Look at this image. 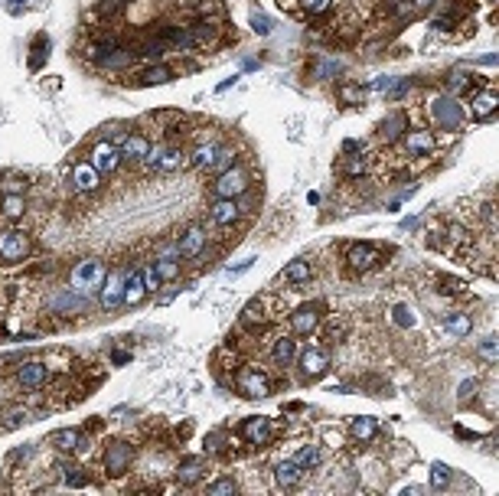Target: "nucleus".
Segmentation results:
<instances>
[{
    "label": "nucleus",
    "mask_w": 499,
    "mask_h": 496,
    "mask_svg": "<svg viewBox=\"0 0 499 496\" xmlns=\"http://www.w3.org/2000/svg\"><path fill=\"white\" fill-rule=\"evenodd\" d=\"M105 261L98 258H82L72 265V274H69V287H72L75 294H95L101 285H105Z\"/></svg>",
    "instance_id": "obj_1"
},
{
    "label": "nucleus",
    "mask_w": 499,
    "mask_h": 496,
    "mask_svg": "<svg viewBox=\"0 0 499 496\" xmlns=\"http://www.w3.org/2000/svg\"><path fill=\"white\" fill-rule=\"evenodd\" d=\"M235 389H238V395H245V398H264L271 392V379L262 369L245 366V369L235 372Z\"/></svg>",
    "instance_id": "obj_2"
},
{
    "label": "nucleus",
    "mask_w": 499,
    "mask_h": 496,
    "mask_svg": "<svg viewBox=\"0 0 499 496\" xmlns=\"http://www.w3.org/2000/svg\"><path fill=\"white\" fill-rule=\"evenodd\" d=\"M245 189H248V174L238 170V167L222 170V174L215 176V183H213V193L219 199H235V196H242Z\"/></svg>",
    "instance_id": "obj_3"
},
{
    "label": "nucleus",
    "mask_w": 499,
    "mask_h": 496,
    "mask_svg": "<svg viewBox=\"0 0 499 496\" xmlns=\"http://www.w3.org/2000/svg\"><path fill=\"white\" fill-rule=\"evenodd\" d=\"M346 265L352 271H372L382 265V251L375 245H365V242H356V245L346 248Z\"/></svg>",
    "instance_id": "obj_4"
},
{
    "label": "nucleus",
    "mask_w": 499,
    "mask_h": 496,
    "mask_svg": "<svg viewBox=\"0 0 499 496\" xmlns=\"http://www.w3.org/2000/svg\"><path fill=\"white\" fill-rule=\"evenodd\" d=\"M131 460H134L131 444H125V441H114V444L105 447V457H101V464H105V471L112 473V477H121V473L131 471Z\"/></svg>",
    "instance_id": "obj_5"
},
{
    "label": "nucleus",
    "mask_w": 499,
    "mask_h": 496,
    "mask_svg": "<svg viewBox=\"0 0 499 496\" xmlns=\"http://www.w3.org/2000/svg\"><path fill=\"white\" fill-rule=\"evenodd\" d=\"M125 278L127 271L125 268H114V271L105 274V287H98V300L101 307H118V304H125Z\"/></svg>",
    "instance_id": "obj_6"
},
{
    "label": "nucleus",
    "mask_w": 499,
    "mask_h": 496,
    "mask_svg": "<svg viewBox=\"0 0 499 496\" xmlns=\"http://www.w3.org/2000/svg\"><path fill=\"white\" fill-rule=\"evenodd\" d=\"M297 362H300V372L307 379H323L326 372H330V353L323 347H307L297 356Z\"/></svg>",
    "instance_id": "obj_7"
},
{
    "label": "nucleus",
    "mask_w": 499,
    "mask_h": 496,
    "mask_svg": "<svg viewBox=\"0 0 499 496\" xmlns=\"http://www.w3.org/2000/svg\"><path fill=\"white\" fill-rule=\"evenodd\" d=\"M30 255V238L20 229H3L0 232V258L3 261H20Z\"/></svg>",
    "instance_id": "obj_8"
},
{
    "label": "nucleus",
    "mask_w": 499,
    "mask_h": 496,
    "mask_svg": "<svg viewBox=\"0 0 499 496\" xmlns=\"http://www.w3.org/2000/svg\"><path fill=\"white\" fill-rule=\"evenodd\" d=\"M121 161H125V157H121V150L114 147L112 141H101V144H95V150H92V161H88V163H92L101 176H108V174H114V170L121 167Z\"/></svg>",
    "instance_id": "obj_9"
},
{
    "label": "nucleus",
    "mask_w": 499,
    "mask_h": 496,
    "mask_svg": "<svg viewBox=\"0 0 499 496\" xmlns=\"http://www.w3.org/2000/svg\"><path fill=\"white\" fill-rule=\"evenodd\" d=\"M206 229L202 225H187L180 236H176V255L180 258H196L202 248H206Z\"/></svg>",
    "instance_id": "obj_10"
},
{
    "label": "nucleus",
    "mask_w": 499,
    "mask_h": 496,
    "mask_svg": "<svg viewBox=\"0 0 499 496\" xmlns=\"http://www.w3.org/2000/svg\"><path fill=\"white\" fill-rule=\"evenodd\" d=\"M401 141H405V150H408L412 157H425V154H434V147H437L434 134H431L427 127H405Z\"/></svg>",
    "instance_id": "obj_11"
},
{
    "label": "nucleus",
    "mask_w": 499,
    "mask_h": 496,
    "mask_svg": "<svg viewBox=\"0 0 499 496\" xmlns=\"http://www.w3.org/2000/svg\"><path fill=\"white\" fill-rule=\"evenodd\" d=\"M242 437H245L248 444H255V447L271 444V437H275V424H271V418H248V422L242 424Z\"/></svg>",
    "instance_id": "obj_12"
},
{
    "label": "nucleus",
    "mask_w": 499,
    "mask_h": 496,
    "mask_svg": "<svg viewBox=\"0 0 499 496\" xmlns=\"http://www.w3.org/2000/svg\"><path fill=\"white\" fill-rule=\"evenodd\" d=\"M317 327H320V310L313 304H304V307H297L290 313V330L297 336H310Z\"/></svg>",
    "instance_id": "obj_13"
},
{
    "label": "nucleus",
    "mask_w": 499,
    "mask_h": 496,
    "mask_svg": "<svg viewBox=\"0 0 499 496\" xmlns=\"http://www.w3.org/2000/svg\"><path fill=\"white\" fill-rule=\"evenodd\" d=\"M46 375H50V369H46V362L39 360H26L20 369H17V382L23 385V389H43L46 385Z\"/></svg>",
    "instance_id": "obj_14"
},
{
    "label": "nucleus",
    "mask_w": 499,
    "mask_h": 496,
    "mask_svg": "<svg viewBox=\"0 0 499 496\" xmlns=\"http://www.w3.org/2000/svg\"><path fill=\"white\" fill-rule=\"evenodd\" d=\"M101 186V174L92 163H75L72 167V189L75 193H95Z\"/></svg>",
    "instance_id": "obj_15"
},
{
    "label": "nucleus",
    "mask_w": 499,
    "mask_h": 496,
    "mask_svg": "<svg viewBox=\"0 0 499 496\" xmlns=\"http://www.w3.org/2000/svg\"><path fill=\"white\" fill-rule=\"evenodd\" d=\"M304 467H300L297 460L290 457V460H281L275 467V480H277V486L281 490H294V486H300V480H304Z\"/></svg>",
    "instance_id": "obj_16"
},
{
    "label": "nucleus",
    "mask_w": 499,
    "mask_h": 496,
    "mask_svg": "<svg viewBox=\"0 0 499 496\" xmlns=\"http://www.w3.org/2000/svg\"><path fill=\"white\" fill-rule=\"evenodd\" d=\"M209 216H213V223H219V225H235L238 216H242V209H238L235 199H219L215 196L213 203H209Z\"/></svg>",
    "instance_id": "obj_17"
},
{
    "label": "nucleus",
    "mask_w": 499,
    "mask_h": 496,
    "mask_svg": "<svg viewBox=\"0 0 499 496\" xmlns=\"http://www.w3.org/2000/svg\"><path fill=\"white\" fill-rule=\"evenodd\" d=\"M431 114H434L437 124H444V131H454L457 124H460V112H457V105L450 99H434L431 101Z\"/></svg>",
    "instance_id": "obj_18"
},
{
    "label": "nucleus",
    "mask_w": 499,
    "mask_h": 496,
    "mask_svg": "<svg viewBox=\"0 0 499 496\" xmlns=\"http://www.w3.org/2000/svg\"><path fill=\"white\" fill-rule=\"evenodd\" d=\"M189 163V154H183L180 147H163L157 163H153V170L157 174H176V170H183Z\"/></svg>",
    "instance_id": "obj_19"
},
{
    "label": "nucleus",
    "mask_w": 499,
    "mask_h": 496,
    "mask_svg": "<svg viewBox=\"0 0 499 496\" xmlns=\"http://www.w3.org/2000/svg\"><path fill=\"white\" fill-rule=\"evenodd\" d=\"M52 444H56L59 454H78L85 447V434L75 431V428H59V431L52 434Z\"/></svg>",
    "instance_id": "obj_20"
},
{
    "label": "nucleus",
    "mask_w": 499,
    "mask_h": 496,
    "mask_svg": "<svg viewBox=\"0 0 499 496\" xmlns=\"http://www.w3.org/2000/svg\"><path fill=\"white\" fill-rule=\"evenodd\" d=\"M202 477H206V457H183V464L176 467V480L183 486L200 484Z\"/></svg>",
    "instance_id": "obj_21"
},
{
    "label": "nucleus",
    "mask_w": 499,
    "mask_h": 496,
    "mask_svg": "<svg viewBox=\"0 0 499 496\" xmlns=\"http://www.w3.org/2000/svg\"><path fill=\"white\" fill-rule=\"evenodd\" d=\"M118 150H121L125 161H144L147 150H150V141L144 134H125L121 137V144H118Z\"/></svg>",
    "instance_id": "obj_22"
},
{
    "label": "nucleus",
    "mask_w": 499,
    "mask_h": 496,
    "mask_svg": "<svg viewBox=\"0 0 499 496\" xmlns=\"http://www.w3.org/2000/svg\"><path fill=\"white\" fill-rule=\"evenodd\" d=\"M281 278H284L287 285H307L313 278V265L307 258H294V261H287V268L281 271Z\"/></svg>",
    "instance_id": "obj_23"
},
{
    "label": "nucleus",
    "mask_w": 499,
    "mask_h": 496,
    "mask_svg": "<svg viewBox=\"0 0 499 496\" xmlns=\"http://www.w3.org/2000/svg\"><path fill=\"white\" fill-rule=\"evenodd\" d=\"M496 105H499L496 92H480V95L470 101V114H474L476 121H489V118L496 114Z\"/></svg>",
    "instance_id": "obj_24"
},
{
    "label": "nucleus",
    "mask_w": 499,
    "mask_h": 496,
    "mask_svg": "<svg viewBox=\"0 0 499 496\" xmlns=\"http://www.w3.org/2000/svg\"><path fill=\"white\" fill-rule=\"evenodd\" d=\"M147 298V287H144V278H140V271H127V278H125V304L127 307H138L140 300Z\"/></svg>",
    "instance_id": "obj_25"
},
{
    "label": "nucleus",
    "mask_w": 499,
    "mask_h": 496,
    "mask_svg": "<svg viewBox=\"0 0 499 496\" xmlns=\"http://www.w3.org/2000/svg\"><path fill=\"white\" fill-rule=\"evenodd\" d=\"M264 320H268V307H264L262 298L248 300V304L242 307V327H248V330H258Z\"/></svg>",
    "instance_id": "obj_26"
},
{
    "label": "nucleus",
    "mask_w": 499,
    "mask_h": 496,
    "mask_svg": "<svg viewBox=\"0 0 499 496\" xmlns=\"http://www.w3.org/2000/svg\"><path fill=\"white\" fill-rule=\"evenodd\" d=\"M215 154H219V144H200V147L189 154V163L196 167V170H213V163H215Z\"/></svg>",
    "instance_id": "obj_27"
},
{
    "label": "nucleus",
    "mask_w": 499,
    "mask_h": 496,
    "mask_svg": "<svg viewBox=\"0 0 499 496\" xmlns=\"http://www.w3.org/2000/svg\"><path fill=\"white\" fill-rule=\"evenodd\" d=\"M350 431H352L356 441H372L375 434H379V422H375V418H352Z\"/></svg>",
    "instance_id": "obj_28"
},
{
    "label": "nucleus",
    "mask_w": 499,
    "mask_h": 496,
    "mask_svg": "<svg viewBox=\"0 0 499 496\" xmlns=\"http://www.w3.org/2000/svg\"><path fill=\"white\" fill-rule=\"evenodd\" d=\"M163 46H176V50H193V37H189V30H183V26H170V30L163 33Z\"/></svg>",
    "instance_id": "obj_29"
},
{
    "label": "nucleus",
    "mask_w": 499,
    "mask_h": 496,
    "mask_svg": "<svg viewBox=\"0 0 499 496\" xmlns=\"http://www.w3.org/2000/svg\"><path fill=\"white\" fill-rule=\"evenodd\" d=\"M0 212H3L7 219H20V216L26 212V199L20 196V193H7L3 203H0Z\"/></svg>",
    "instance_id": "obj_30"
},
{
    "label": "nucleus",
    "mask_w": 499,
    "mask_h": 496,
    "mask_svg": "<svg viewBox=\"0 0 499 496\" xmlns=\"http://www.w3.org/2000/svg\"><path fill=\"white\" fill-rule=\"evenodd\" d=\"M294 356H297V340L281 336V340L275 343V360L281 362V366H290V362H294Z\"/></svg>",
    "instance_id": "obj_31"
},
{
    "label": "nucleus",
    "mask_w": 499,
    "mask_h": 496,
    "mask_svg": "<svg viewBox=\"0 0 499 496\" xmlns=\"http://www.w3.org/2000/svg\"><path fill=\"white\" fill-rule=\"evenodd\" d=\"M170 79H173V72L167 65H150L140 72V85H167Z\"/></svg>",
    "instance_id": "obj_32"
},
{
    "label": "nucleus",
    "mask_w": 499,
    "mask_h": 496,
    "mask_svg": "<svg viewBox=\"0 0 499 496\" xmlns=\"http://www.w3.org/2000/svg\"><path fill=\"white\" fill-rule=\"evenodd\" d=\"M405 127H408V124H405V114L395 112L385 124H382V137H385V141H399V137L405 134Z\"/></svg>",
    "instance_id": "obj_33"
},
{
    "label": "nucleus",
    "mask_w": 499,
    "mask_h": 496,
    "mask_svg": "<svg viewBox=\"0 0 499 496\" xmlns=\"http://www.w3.org/2000/svg\"><path fill=\"white\" fill-rule=\"evenodd\" d=\"M365 170H369V157L365 154H350L346 163H343V174L346 176H362Z\"/></svg>",
    "instance_id": "obj_34"
},
{
    "label": "nucleus",
    "mask_w": 499,
    "mask_h": 496,
    "mask_svg": "<svg viewBox=\"0 0 499 496\" xmlns=\"http://www.w3.org/2000/svg\"><path fill=\"white\" fill-rule=\"evenodd\" d=\"M189 37H193V46H206L215 39V26L213 23H196L189 26Z\"/></svg>",
    "instance_id": "obj_35"
},
{
    "label": "nucleus",
    "mask_w": 499,
    "mask_h": 496,
    "mask_svg": "<svg viewBox=\"0 0 499 496\" xmlns=\"http://www.w3.org/2000/svg\"><path fill=\"white\" fill-rule=\"evenodd\" d=\"M140 278H144V287H147V294H150V291H160L163 278H160V271H157V265H153V261H147V265L140 268Z\"/></svg>",
    "instance_id": "obj_36"
},
{
    "label": "nucleus",
    "mask_w": 499,
    "mask_h": 496,
    "mask_svg": "<svg viewBox=\"0 0 499 496\" xmlns=\"http://www.w3.org/2000/svg\"><path fill=\"white\" fill-rule=\"evenodd\" d=\"M339 101L343 105H362L365 101V88H359V85H339Z\"/></svg>",
    "instance_id": "obj_37"
},
{
    "label": "nucleus",
    "mask_w": 499,
    "mask_h": 496,
    "mask_svg": "<svg viewBox=\"0 0 499 496\" xmlns=\"http://www.w3.org/2000/svg\"><path fill=\"white\" fill-rule=\"evenodd\" d=\"M127 62H131V52L127 50H112V52L101 56V65H105V69H121Z\"/></svg>",
    "instance_id": "obj_38"
},
{
    "label": "nucleus",
    "mask_w": 499,
    "mask_h": 496,
    "mask_svg": "<svg viewBox=\"0 0 499 496\" xmlns=\"http://www.w3.org/2000/svg\"><path fill=\"white\" fill-rule=\"evenodd\" d=\"M153 265H157V271H160L163 281H176V278H180V265H176L173 258H153Z\"/></svg>",
    "instance_id": "obj_39"
},
{
    "label": "nucleus",
    "mask_w": 499,
    "mask_h": 496,
    "mask_svg": "<svg viewBox=\"0 0 499 496\" xmlns=\"http://www.w3.org/2000/svg\"><path fill=\"white\" fill-rule=\"evenodd\" d=\"M235 493H238V484L232 477H222V480L209 484V496H235Z\"/></svg>",
    "instance_id": "obj_40"
},
{
    "label": "nucleus",
    "mask_w": 499,
    "mask_h": 496,
    "mask_svg": "<svg viewBox=\"0 0 499 496\" xmlns=\"http://www.w3.org/2000/svg\"><path fill=\"white\" fill-rule=\"evenodd\" d=\"M294 460H297V464L304 467V471H313V467L320 464V451H317L313 444H307V447H304V451H300V454H297Z\"/></svg>",
    "instance_id": "obj_41"
},
{
    "label": "nucleus",
    "mask_w": 499,
    "mask_h": 496,
    "mask_svg": "<svg viewBox=\"0 0 499 496\" xmlns=\"http://www.w3.org/2000/svg\"><path fill=\"white\" fill-rule=\"evenodd\" d=\"M63 480L69 486H85V473H82V467H75V464H63Z\"/></svg>",
    "instance_id": "obj_42"
},
{
    "label": "nucleus",
    "mask_w": 499,
    "mask_h": 496,
    "mask_svg": "<svg viewBox=\"0 0 499 496\" xmlns=\"http://www.w3.org/2000/svg\"><path fill=\"white\" fill-rule=\"evenodd\" d=\"M470 327H474V323H470V317H467V313H457V317H450V320H447V330H450V333H457V336H467V333H470Z\"/></svg>",
    "instance_id": "obj_43"
},
{
    "label": "nucleus",
    "mask_w": 499,
    "mask_h": 496,
    "mask_svg": "<svg viewBox=\"0 0 499 496\" xmlns=\"http://www.w3.org/2000/svg\"><path fill=\"white\" fill-rule=\"evenodd\" d=\"M447 480H450V467L447 464H434L431 467V486L440 490V486H447Z\"/></svg>",
    "instance_id": "obj_44"
},
{
    "label": "nucleus",
    "mask_w": 499,
    "mask_h": 496,
    "mask_svg": "<svg viewBox=\"0 0 499 496\" xmlns=\"http://www.w3.org/2000/svg\"><path fill=\"white\" fill-rule=\"evenodd\" d=\"M232 161H235V154H232V150H222V147H219V154H215V163H213V174H222V170H229V167H232Z\"/></svg>",
    "instance_id": "obj_45"
},
{
    "label": "nucleus",
    "mask_w": 499,
    "mask_h": 496,
    "mask_svg": "<svg viewBox=\"0 0 499 496\" xmlns=\"http://www.w3.org/2000/svg\"><path fill=\"white\" fill-rule=\"evenodd\" d=\"M467 285H463L460 278H440V294H463Z\"/></svg>",
    "instance_id": "obj_46"
},
{
    "label": "nucleus",
    "mask_w": 499,
    "mask_h": 496,
    "mask_svg": "<svg viewBox=\"0 0 499 496\" xmlns=\"http://www.w3.org/2000/svg\"><path fill=\"white\" fill-rule=\"evenodd\" d=\"M330 3H333V0H300V7L307 13H313V17H317V13H326L330 10Z\"/></svg>",
    "instance_id": "obj_47"
},
{
    "label": "nucleus",
    "mask_w": 499,
    "mask_h": 496,
    "mask_svg": "<svg viewBox=\"0 0 499 496\" xmlns=\"http://www.w3.org/2000/svg\"><path fill=\"white\" fill-rule=\"evenodd\" d=\"M23 422H33V411H13V415H7V422H3V428H20Z\"/></svg>",
    "instance_id": "obj_48"
},
{
    "label": "nucleus",
    "mask_w": 499,
    "mask_h": 496,
    "mask_svg": "<svg viewBox=\"0 0 499 496\" xmlns=\"http://www.w3.org/2000/svg\"><path fill=\"white\" fill-rule=\"evenodd\" d=\"M222 447H225V434L222 431H215V434L206 437V454H219Z\"/></svg>",
    "instance_id": "obj_49"
},
{
    "label": "nucleus",
    "mask_w": 499,
    "mask_h": 496,
    "mask_svg": "<svg viewBox=\"0 0 499 496\" xmlns=\"http://www.w3.org/2000/svg\"><path fill=\"white\" fill-rule=\"evenodd\" d=\"M480 356H483L487 362L496 360V340H493V336H489V340H483V347H480Z\"/></svg>",
    "instance_id": "obj_50"
},
{
    "label": "nucleus",
    "mask_w": 499,
    "mask_h": 496,
    "mask_svg": "<svg viewBox=\"0 0 499 496\" xmlns=\"http://www.w3.org/2000/svg\"><path fill=\"white\" fill-rule=\"evenodd\" d=\"M251 23H255V30H258L262 37H268V33H271V20H268V17H258V13H255V17H251Z\"/></svg>",
    "instance_id": "obj_51"
},
{
    "label": "nucleus",
    "mask_w": 499,
    "mask_h": 496,
    "mask_svg": "<svg viewBox=\"0 0 499 496\" xmlns=\"http://www.w3.org/2000/svg\"><path fill=\"white\" fill-rule=\"evenodd\" d=\"M20 189H23V180H17V176L3 180V193H20Z\"/></svg>",
    "instance_id": "obj_52"
},
{
    "label": "nucleus",
    "mask_w": 499,
    "mask_h": 496,
    "mask_svg": "<svg viewBox=\"0 0 499 496\" xmlns=\"http://www.w3.org/2000/svg\"><path fill=\"white\" fill-rule=\"evenodd\" d=\"M463 85H467V75H463V72L450 75V92H457V88H463Z\"/></svg>",
    "instance_id": "obj_53"
},
{
    "label": "nucleus",
    "mask_w": 499,
    "mask_h": 496,
    "mask_svg": "<svg viewBox=\"0 0 499 496\" xmlns=\"http://www.w3.org/2000/svg\"><path fill=\"white\" fill-rule=\"evenodd\" d=\"M127 360H131V353H127V349H114V353H112V362H114V366H125Z\"/></svg>",
    "instance_id": "obj_54"
},
{
    "label": "nucleus",
    "mask_w": 499,
    "mask_h": 496,
    "mask_svg": "<svg viewBox=\"0 0 499 496\" xmlns=\"http://www.w3.org/2000/svg\"><path fill=\"white\" fill-rule=\"evenodd\" d=\"M437 0H412V10H418V13H425V10H431Z\"/></svg>",
    "instance_id": "obj_55"
},
{
    "label": "nucleus",
    "mask_w": 499,
    "mask_h": 496,
    "mask_svg": "<svg viewBox=\"0 0 499 496\" xmlns=\"http://www.w3.org/2000/svg\"><path fill=\"white\" fill-rule=\"evenodd\" d=\"M474 392H476V382H463V385H460V398L474 395Z\"/></svg>",
    "instance_id": "obj_56"
}]
</instances>
